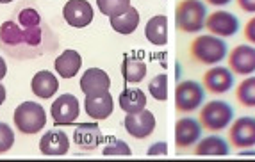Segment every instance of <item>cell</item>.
<instances>
[{
  "label": "cell",
  "instance_id": "cell-1",
  "mask_svg": "<svg viewBox=\"0 0 255 162\" xmlns=\"http://www.w3.org/2000/svg\"><path fill=\"white\" fill-rule=\"evenodd\" d=\"M48 34L45 21L41 25L21 27L18 21L7 20L0 25V48L16 59H32L50 50V47H45Z\"/></svg>",
  "mask_w": 255,
  "mask_h": 162
},
{
  "label": "cell",
  "instance_id": "cell-2",
  "mask_svg": "<svg viewBox=\"0 0 255 162\" xmlns=\"http://www.w3.org/2000/svg\"><path fill=\"white\" fill-rule=\"evenodd\" d=\"M14 127L21 134H38L47 125V112L39 103L36 102H23L14 109Z\"/></svg>",
  "mask_w": 255,
  "mask_h": 162
},
{
  "label": "cell",
  "instance_id": "cell-3",
  "mask_svg": "<svg viewBox=\"0 0 255 162\" xmlns=\"http://www.w3.org/2000/svg\"><path fill=\"white\" fill-rule=\"evenodd\" d=\"M207 9L200 0H184L177 5V27L184 32H198L205 25Z\"/></svg>",
  "mask_w": 255,
  "mask_h": 162
},
{
  "label": "cell",
  "instance_id": "cell-4",
  "mask_svg": "<svg viewBox=\"0 0 255 162\" xmlns=\"http://www.w3.org/2000/svg\"><path fill=\"white\" fill-rule=\"evenodd\" d=\"M191 54L198 63L216 64L227 57V43L218 36H198L191 43Z\"/></svg>",
  "mask_w": 255,
  "mask_h": 162
},
{
  "label": "cell",
  "instance_id": "cell-5",
  "mask_svg": "<svg viewBox=\"0 0 255 162\" xmlns=\"http://www.w3.org/2000/svg\"><path fill=\"white\" fill-rule=\"evenodd\" d=\"M234 118V111L223 100H213L200 111V123L207 130H225Z\"/></svg>",
  "mask_w": 255,
  "mask_h": 162
},
{
  "label": "cell",
  "instance_id": "cell-6",
  "mask_svg": "<svg viewBox=\"0 0 255 162\" xmlns=\"http://www.w3.org/2000/svg\"><path fill=\"white\" fill-rule=\"evenodd\" d=\"M204 102V87L195 81L179 82L175 87V107L182 114L196 111Z\"/></svg>",
  "mask_w": 255,
  "mask_h": 162
},
{
  "label": "cell",
  "instance_id": "cell-7",
  "mask_svg": "<svg viewBox=\"0 0 255 162\" xmlns=\"http://www.w3.org/2000/svg\"><path fill=\"white\" fill-rule=\"evenodd\" d=\"M79 112H81L79 100H77V96L68 93L61 94L50 107L52 120H54V125H57V127L75 123V120L79 118Z\"/></svg>",
  "mask_w": 255,
  "mask_h": 162
},
{
  "label": "cell",
  "instance_id": "cell-8",
  "mask_svg": "<svg viewBox=\"0 0 255 162\" xmlns=\"http://www.w3.org/2000/svg\"><path fill=\"white\" fill-rule=\"evenodd\" d=\"M155 127H157L155 116L146 109L125 116V130L136 139H146L148 136H152Z\"/></svg>",
  "mask_w": 255,
  "mask_h": 162
},
{
  "label": "cell",
  "instance_id": "cell-9",
  "mask_svg": "<svg viewBox=\"0 0 255 162\" xmlns=\"http://www.w3.org/2000/svg\"><path fill=\"white\" fill-rule=\"evenodd\" d=\"M63 16L66 23L82 29L93 21V7L88 0H68L63 7Z\"/></svg>",
  "mask_w": 255,
  "mask_h": 162
},
{
  "label": "cell",
  "instance_id": "cell-10",
  "mask_svg": "<svg viewBox=\"0 0 255 162\" xmlns=\"http://www.w3.org/2000/svg\"><path fill=\"white\" fill-rule=\"evenodd\" d=\"M229 139L238 150L255 146V118L245 116L236 120L229 130Z\"/></svg>",
  "mask_w": 255,
  "mask_h": 162
},
{
  "label": "cell",
  "instance_id": "cell-11",
  "mask_svg": "<svg viewBox=\"0 0 255 162\" xmlns=\"http://www.w3.org/2000/svg\"><path fill=\"white\" fill-rule=\"evenodd\" d=\"M205 29L211 30V34L221 36V38H230L239 30V21L229 11H216L209 14L205 20Z\"/></svg>",
  "mask_w": 255,
  "mask_h": 162
},
{
  "label": "cell",
  "instance_id": "cell-12",
  "mask_svg": "<svg viewBox=\"0 0 255 162\" xmlns=\"http://www.w3.org/2000/svg\"><path fill=\"white\" fill-rule=\"evenodd\" d=\"M84 109L86 114L91 116L93 120L102 121L107 120L113 111H115V103H113V96L109 91H102V93H93L86 94L84 100Z\"/></svg>",
  "mask_w": 255,
  "mask_h": 162
},
{
  "label": "cell",
  "instance_id": "cell-13",
  "mask_svg": "<svg viewBox=\"0 0 255 162\" xmlns=\"http://www.w3.org/2000/svg\"><path fill=\"white\" fill-rule=\"evenodd\" d=\"M229 66L238 75H250L255 72V48L250 45H239L229 56Z\"/></svg>",
  "mask_w": 255,
  "mask_h": 162
},
{
  "label": "cell",
  "instance_id": "cell-14",
  "mask_svg": "<svg viewBox=\"0 0 255 162\" xmlns=\"http://www.w3.org/2000/svg\"><path fill=\"white\" fill-rule=\"evenodd\" d=\"M73 143L84 152H91L104 143V134L97 123H81L73 132Z\"/></svg>",
  "mask_w": 255,
  "mask_h": 162
},
{
  "label": "cell",
  "instance_id": "cell-15",
  "mask_svg": "<svg viewBox=\"0 0 255 162\" xmlns=\"http://www.w3.org/2000/svg\"><path fill=\"white\" fill-rule=\"evenodd\" d=\"M202 136V123L193 118H180L175 125V143L177 148H187V146L198 143Z\"/></svg>",
  "mask_w": 255,
  "mask_h": 162
},
{
  "label": "cell",
  "instance_id": "cell-16",
  "mask_svg": "<svg viewBox=\"0 0 255 162\" xmlns=\"http://www.w3.org/2000/svg\"><path fill=\"white\" fill-rule=\"evenodd\" d=\"M204 84L211 93L214 94H223L234 85V77L230 70L223 68V66H216L205 72L204 75Z\"/></svg>",
  "mask_w": 255,
  "mask_h": 162
},
{
  "label": "cell",
  "instance_id": "cell-17",
  "mask_svg": "<svg viewBox=\"0 0 255 162\" xmlns=\"http://www.w3.org/2000/svg\"><path fill=\"white\" fill-rule=\"evenodd\" d=\"M70 150V139L63 130H48L39 141V152L43 155H66Z\"/></svg>",
  "mask_w": 255,
  "mask_h": 162
},
{
  "label": "cell",
  "instance_id": "cell-18",
  "mask_svg": "<svg viewBox=\"0 0 255 162\" xmlns=\"http://www.w3.org/2000/svg\"><path fill=\"white\" fill-rule=\"evenodd\" d=\"M30 89H32V93H34L38 98L48 100L57 93V89H59V81L55 79V75L52 72L41 70V72L36 73L34 77H32V81H30Z\"/></svg>",
  "mask_w": 255,
  "mask_h": 162
},
{
  "label": "cell",
  "instance_id": "cell-19",
  "mask_svg": "<svg viewBox=\"0 0 255 162\" xmlns=\"http://www.w3.org/2000/svg\"><path fill=\"white\" fill-rule=\"evenodd\" d=\"M109 87H111L109 75L100 68L86 70L81 79V89L84 94L102 93V91H109Z\"/></svg>",
  "mask_w": 255,
  "mask_h": 162
},
{
  "label": "cell",
  "instance_id": "cell-20",
  "mask_svg": "<svg viewBox=\"0 0 255 162\" xmlns=\"http://www.w3.org/2000/svg\"><path fill=\"white\" fill-rule=\"evenodd\" d=\"M82 66V57L79 56L77 50H64L59 57H55L54 68L57 72V75H61L63 79H72L75 77L79 70Z\"/></svg>",
  "mask_w": 255,
  "mask_h": 162
},
{
  "label": "cell",
  "instance_id": "cell-21",
  "mask_svg": "<svg viewBox=\"0 0 255 162\" xmlns=\"http://www.w3.org/2000/svg\"><path fill=\"white\" fill-rule=\"evenodd\" d=\"M145 38L157 47H162L168 43V20H166L164 14H157V16L150 18L146 21Z\"/></svg>",
  "mask_w": 255,
  "mask_h": 162
},
{
  "label": "cell",
  "instance_id": "cell-22",
  "mask_svg": "<svg viewBox=\"0 0 255 162\" xmlns=\"http://www.w3.org/2000/svg\"><path fill=\"white\" fill-rule=\"evenodd\" d=\"M120 107L122 111L132 114V112H139L146 107V94L137 87H128L120 93Z\"/></svg>",
  "mask_w": 255,
  "mask_h": 162
},
{
  "label": "cell",
  "instance_id": "cell-23",
  "mask_svg": "<svg viewBox=\"0 0 255 162\" xmlns=\"http://www.w3.org/2000/svg\"><path fill=\"white\" fill-rule=\"evenodd\" d=\"M109 21H111V27H113L118 34H132V32L137 29V23H139V13H137L136 7L130 5L124 14L109 18Z\"/></svg>",
  "mask_w": 255,
  "mask_h": 162
},
{
  "label": "cell",
  "instance_id": "cell-24",
  "mask_svg": "<svg viewBox=\"0 0 255 162\" xmlns=\"http://www.w3.org/2000/svg\"><path fill=\"white\" fill-rule=\"evenodd\" d=\"M146 75V64L141 59L127 56L122 63V77L125 82H130V84H137L145 79Z\"/></svg>",
  "mask_w": 255,
  "mask_h": 162
},
{
  "label": "cell",
  "instance_id": "cell-25",
  "mask_svg": "<svg viewBox=\"0 0 255 162\" xmlns=\"http://www.w3.org/2000/svg\"><path fill=\"white\" fill-rule=\"evenodd\" d=\"M230 148L225 143V139L220 136H211L205 137L198 143V146L195 148L196 155H229Z\"/></svg>",
  "mask_w": 255,
  "mask_h": 162
},
{
  "label": "cell",
  "instance_id": "cell-26",
  "mask_svg": "<svg viewBox=\"0 0 255 162\" xmlns=\"http://www.w3.org/2000/svg\"><path fill=\"white\" fill-rule=\"evenodd\" d=\"M98 11L106 16H120L130 7V0H97Z\"/></svg>",
  "mask_w": 255,
  "mask_h": 162
},
{
  "label": "cell",
  "instance_id": "cell-27",
  "mask_svg": "<svg viewBox=\"0 0 255 162\" xmlns=\"http://www.w3.org/2000/svg\"><path fill=\"white\" fill-rule=\"evenodd\" d=\"M238 102L245 107H255V77L245 79L236 91Z\"/></svg>",
  "mask_w": 255,
  "mask_h": 162
},
{
  "label": "cell",
  "instance_id": "cell-28",
  "mask_svg": "<svg viewBox=\"0 0 255 162\" xmlns=\"http://www.w3.org/2000/svg\"><path fill=\"white\" fill-rule=\"evenodd\" d=\"M148 91L155 100L164 102L166 96H168V77H166L164 73H159V75H155V77L150 81Z\"/></svg>",
  "mask_w": 255,
  "mask_h": 162
},
{
  "label": "cell",
  "instance_id": "cell-29",
  "mask_svg": "<svg viewBox=\"0 0 255 162\" xmlns=\"http://www.w3.org/2000/svg\"><path fill=\"white\" fill-rule=\"evenodd\" d=\"M18 23H20L21 27L41 25L43 18L39 16V13L34 7H20L18 9Z\"/></svg>",
  "mask_w": 255,
  "mask_h": 162
},
{
  "label": "cell",
  "instance_id": "cell-30",
  "mask_svg": "<svg viewBox=\"0 0 255 162\" xmlns=\"http://www.w3.org/2000/svg\"><path fill=\"white\" fill-rule=\"evenodd\" d=\"M14 145V134L13 128L9 127L7 123H2L0 121V154H5L13 148Z\"/></svg>",
  "mask_w": 255,
  "mask_h": 162
},
{
  "label": "cell",
  "instance_id": "cell-31",
  "mask_svg": "<svg viewBox=\"0 0 255 162\" xmlns=\"http://www.w3.org/2000/svg\"><path fill=\"white\" fill-rule=\"evenodd\" d=\"M130 154L132 150L122 139H115V141H111L109 146L104 148V155H130Z\"/></svg>",
  "mask_w": 255,
  "mask_h": 162
},
{
  "label": "cell",
  "instance_id": "cell-32",
  "mask_svg": "<svg viewBox=\"0 0 255 162\" xmlns=\"http://www.w3.org/2000/svg\"><path fill=\"white\" fill-rule=\"evenodd\" d=\"M245 38L250 43H255V16L252 18L247 23V27H245Z\"/></svg>",
  "mask_w": 255,
  "mask_h": 162
},
{
  "label": "cell",
  "instance_id": "cell-33",
  "mask_svg": "<svg viewBox=\"0 0 255 162\" xmlns=\"http://www.w3.org/2000/svg\"><path fill=\"white\" fill-rule=\"evenodd\" d=\"M238 5L245 13H255V0H238Z\"/></svg>",
  "mask_w": 255,
  "mask_h": 162
},
{
  "label": "cell",
  "instance_id": "cell-34",
  "mask_svg": "<svg viewBox=\"0 0 255 162\" xmlns=\"http://www.w3.org/2000/svg\"><path fill=\"white\" fill-rule=\"evenodd\" d=\"M148 155H166V143H159V145L152 146L148 150Z\"/></svg>",
  "mask_w": 255,
  "mask_h": 162
},
{
  "label": "cell",
  "instance_id": "cell-35",
  "mask_svg": "<svg viewBox=\"0 0 255 162\" xmlns=\"http://www.w3.org/2000/svg\"><path fill=\"white\" fill-rule=\"evenodd\" d=\"M5 73H7V64H5V61L0 57V81L5 77Z\"/></svg>",
  "mask_w": 255,
  "mask_h": 162
},
{
  "label": "cell",
  "instance_id": "cell-36",
  "mask_svg": "<svg viewBox=\"0 0 255 162\" xmlns=\"http://www.w3.org/2000/svg\"><path fill=\"white\" fill-rule=\"evenodd\" d=\"M209 4H213V5H227L230 2V0H207Z\"/></svg>",
  "mask_w": 255,
  "mask_h": 162
},
{
  "label": "cell",
  "instance_id": "cell-37",
  "mask_svg": "<svg viewBox=\"0 0 255 162\" xmlns=\"http://www.w3.org/2000/svg\"><path fill=\"white\" fill-rule=\"evenodd\" d=\"M4 100H5V87L2 84H0V105L4 103Z\"/></svg>",
  "mask_w": 255,
  "mask_h": 162
},
{
  "label": "cell",
  "instance_id": "cell-38",
  "mask_svg": "<svg viewBox=\"0 0 255 162\" xmlns=\"http://www.w3.org/2000/svg\"><path fill=\"white\" fill-rule=\"evenodd\" d=\"M9 2H13V0H0V4H9Z\"/></svg>",
  "mask_w": 255,
  "mask_h": 162
}]
</instances>
